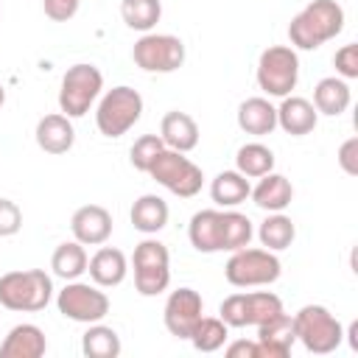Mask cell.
<instances>
[{
  "label": "cell",
  "instance_id": "cell-1",
  "mask_svg": "<svg viewBox=\"0 0 358 358\" xmlns=\"http://www.w3.org/2000/svg\"><path fill=\"white\" fill-rule=\"evenodd\" d=\"M344 31V8L336 0H310L288 22L294 50H316Z\"/></svg>",
  "mask_w": 358,
  "mask_h": 358
},
{
  "label": "cell",
  "instance_id": "cell-2",
  "mask_svg": "<svg viewBox=\"0 0 358 358\" xmlns=\"http://www.w3.org/2000/svg\"><path fill=\"white\" fill-rule=\"evenodd\" d=\"M53 296V280L42 268L8 271L0 277V305L20 313L42 310Z\"/></svg>",
  "mask_w": 358,
  "mask_h": 358
},
{
  "label": "cell",
  "instance_id": "cell-3",
  "mask_svg": "<svg viewBox=\"0 0 358 358\" xmlns=\"http://www.w3.org/2000/svg\"><path fill=\"white\" fill-rule=\"evenodd\" d=\"M291 319L296 341L313 355H327L344 341L341 322L324 305H302Z\"/></svg>",
  "mask_w": 358,
  "mask_h": 358
},
{
  "label": "cell",
  "instance_id": "cell-4",
  "mask_svg": "<svg viewBox=\"0 0 358 358\" xmlns=\"http://www.w3.org/2000/svg\"><path fill=\"white\" fill-rule=\"evenodd\" d=\"M143 115V95L134 87H112L95 109V126L103 137H123Z\"/></svg>",
  "mask_w": 358,
  "mask_h": 358
},
{
  "label": "cell",
  "instance_id": "cell-5",
  "mask_svg": "<svg viewBox=\"0 0 358 358\" xmlns=\"http://www.w3.org/2000/svg\"><path fill=\"white\" fill-rule=\"evenodd\" d=\"M282 274V263L268 249H235L232 257L224 266V277L235 288H255V285H271Z\"/></svg>",
  "mask_w": 358,
  "mask_h": 358
},
{
  "label": "cell",
  "instance_id": "cell-6",
  "mask_svg": "<svg viewBox=\"0 0 358 358\" xmlns=\"http://www.w3.org/2000/svg\"><path fill=\"white\" fill-rule=\"evenodd\" d=\"M103 90V73L95 64L78 62L67 67L59 87V109L67 117H84Z\"/></svg>",
  "mask_w": 358,
  "mask_h": 358
},
{
  "label": "cell",
  "instance_id": "cell-7",
  "mask_svg": "<svg viewBox=\"0 0 358 358\" xmlns=\"http://www.w3.org/2000/svg\"><path fill=\"white\" fill-rule=\"evenodd\" d=\"M148 176L179 199H193L204 185L201 168L193 159H187L182 151H173V148H162L157 154V159L148 168Z\"/></svg>",
  "mask_w": 358,
  "mask_h": 358
},
{
  "label": "cell",
  "instance_id": "cell-8",
  "mask_svg": "<svg viewBox=\"0 0 358 358\" xmlns=\"http://www.w3.org/2000/svg\"><path fill=\"white\" fill-rule=\"evenodd\" d=\"M299 56L291 45H271L257 59V87L271 98H285L296 90Z\"/></svg>",
  "mask_w": 358,
  "mask_h": 358
},
{
  "label": "cell",
  "instance_id": "cell-9",
  "mask_svg": "<svg viewBox=\"0 0 358 358\" xmlns=\"http://www.w3.org/2000/svg\"><path fill=\"white\" fill-rule=\"evenodd\" d=\"M282 310V299L271 291H238L221 302L218 313L227 327H257Z\"/></svg>",
  "mask_w": 358,
  "mask_h": 358
},
{
  "label": "cell",
  "instance_id": "cell-10",
  "mask_svg": "<svg viewBox=\"0 0 358 358\" xmlns=\"http://www.w3.org/2000/svg\"><path fill=\"white\" fill-rule=\"evenodd\" d=\"M134 288L143 296H157L171 285V255L162 241L145 238L134 246Z\"/></svg>",
  "mask_w": 358,
  "mask_h": 358
},
{
  "label": "cell",
  "instance_id": "cell-11",
  "mask_svg": "<svg viewBox=\"0 0 358 358\" xmlns=\"http://www.w3.org/2000/svg\"><path fill=\"white\" fill-rule=\"evenodd\" d=\"M56 308L70 322L95 324L109 313V296L95 282L90 285L81 280H67L64 288L56 294Z\"/></svg>",
  "mask_w": 358,
  "mask_h": 358
},
{
  "label": "cell",
  "instance_id": "cell-12",
  "mask_svg": "<svg viewBox=\"0 0 358 358\" xmlns=\"http://www.w3.org/2000/svg\"><path fill=\"white\" fill-rule=\"evenodd\" d=\"M131 59L145 73H173L185 64V42L173 34H143L134 48Z\"/></svg>",
  "mask_w": 358,
  "mask_h": 358
},
{
  "label": "cell",
  "instance_id": "cell-13",
  "mask_svg": "<svg viewBox=\"0 0 358 358\" xmlns=\"http://www.w3.org/2000/svg\"><path fill=\"white\" fill-rule=\"evenodd\" d=\"M204 313V302H201V294L182 285L176 291H171V296L165 299V310H162V319H165V327L171 336L176 338H190L196 322L201 319Z\"/></svg>",
  "mask_w": 358,
  "mask_h": 358
},
{
  "label": "cell",
  "instance_id": "cell-14",
  "mask_svg": "<svg viewBox=\"0 0 358 358\" xmlns=\"http://www.w3.org/2000/svg\"><path fill=\"white\" fill-rule=\"evenodd\" d=\"M73 238L84 246H101L112 235V213L101 204H84L70 218Z\"/></svg>",
  "mask_w": 358,
  "mask_h": 358
},
{
  "label": "cell",
  "instance_id": "cell-15",
  "mask_svg": "<svg viewBox=\"0 0 358 358\" xmlns=\"http://www.w3.org/2000/svg\"><path fill=\"white\" fill-rule=\"evenodd\" d=\"M316 123H319V112L308 98L285 95L282 103L277 106V126L285 134H294V137L310 134L316 129Z\"/></svg>",
  "mask_w": 358,
  "mask_h": 358
},
{
  "label": "cell",
  "instance_id": "cell-16",
  "mask_svg": "<svg viewBox=\"0 0 358 358\" xmlns=\"http://www.w3.org/2000/svg\"><path fill=\"white\" fill-rule=\"evenodd\" d=\"M48 350V338L42 327L22 322L8 330V336L0 344V358H42Z\"/></svg>",
  "mask_w": 358,
  "mask_h": 358
},
{
  "label": "cell",
  "instance_id": "cell-17",
  "mask_svg": "<svg viewBox=\"0 0 358 358\" xmlns=\"http://www.w3.org/2000/svg\"><path fill=\"white\" fill-rule=\"evenodd\" d=\"M36 145L48 154H67L76 143V129L70 123L67 115L62 112H53V115H45L39 117L36 123Z\"/></svg>",
  "mask_w": 358,
  "mask_h": 358
},
{
  "label": "cell",
  "instance_id": "cell-18",
  "mask_svg": "<svg viewBox=\"0 0 358 358\" xmlns=\"http://www.w3.org/2000/svg\"><path fill=\"white\" fill-rule=\"evenodd\" d=\"M87 271H90V280H92L95 285H101V288H115V285H120V282L126 280V274H129V260H126V255H123L120 249H115V246H101V249L90 257Z\"/></svg>",
  "mask_w": 358,
  "mask_h": 358
},
{
  "label": "cell",
  "instance_id": "cell-19",
  "mask_svg": "<svg viewBox=\"0 0 358 358\" xmlns=\"http://www.w3.org/2000/svg\"><path fill=\"white\" fill-rule=\"evenodd\" d=\"M294 319L282 310L280 316L257 324V344L263 347V358H285L294 347Z\"/></svg>",
  "mask_w": 358,
  "mask_h": 358
},
{
  "label": "cell",
  "instance_id": "cell-20",
  "mask_svg": "<svg viewBox=\"0 0 358 358\" xmlns=\"http://www.w3.org/2000/svg\"><path fill=\"white\" fill-rule=\"evenodd\" d=\"M159 137H162L165 148L187 154L199 145V123L187 112H179V109L165 112L162 123H159Z\"/></svg>",
  "mask_w": 358,
  "mask_h": 358
},
{
  "label": "cell",
  "instance_id": "cell-21",
  "mask_svg": "<svg viewBox=\"0 0 358 358\" xmlns=\"http://www.w3.org/2000/svg\"><path fill=\"white\" fill-rule=\"evenodd\" d=\"M187 238H190V246L196 252H201V255L224 252L221 210H199V213H193V218L187 224Z\"/></svg>",
  "mask_w": 358,
  "mask_h": 358
},
{
  "label": "cell",
  "instance_id": "cell-22",
  "mask_svg": "<svg viewBox=\"0 0 358 358\" xmlns=\"http://www.w3.org/2000/svg\"><path fill=\"white\" fill-rule=\"evenodd\" d=\"M249 196H252V201L260 210H266V213H282L291 204V199H294V187H291V182L282 173L268 171L266 176H260V182L252 187Z\"/></svg>",
  "mask_w": 358,
  "mask_h": 358
},
{
  "label": "cell",
  "instance_id": "cell-23",
  "mask_svg": "<svg viewBox=\"0 0 358 358\" xmlns=\"http://www.w3.org/2000/svg\"><path fill=\"white\" fill-rule=\"evenodd\" d=\"M168 215H171V213H168V204H165V199L157 196V193H143V196L131 204V213H129L134 229L143 232V235H157L159 229H165Z\"/></svg>",
  "mask_w": 358,
  "mask_h": 358
},
{
  "label": "cell",
  "instance_id": "cell-24",
  "mask_svg": "<svg viewBox=\"0 0 358 358\" xmlns=\"http://www.w3.org/2000/svg\"><path fill=\"white\" fill-rule=\"evenodd\" d=\"M238 126L255 137L271 134L277 129V106H271L268 98H246L238 106Z\"/></svg>",
  "mask_w": 358,
  "mask_h": 358
},
{
  "label": "cell",
  "instance_id": "cell-25",
  "mask_svg": "<svg viewBox=\"0 0 358 358\" xmlns=\"http://www.w3.org/2000/svg\"><path fill=\"white\" fill-rule=\"evenodd\" d=\"M352 95H350V84L338 76H327L313 87V106L319 115L327 117H338L341 112H347Z\"/></svg>",
  "mask_w": 358,
  "mask_h": 358
},
{
  "label": "cell",
  "instance_id": "cell-26",
  "mask_svg": "<svg viewBox=\"0 0 358 358\" xmlns=\"http://www.w3.org/2000/svg\"><path fill=\"white\" fill-rule=\"evenodd\" d=\"M249 193H252V185H249V179H246L241 171H221V173L213 179V185H210L213 201H215L218 207H224V210L243 204V201L249 199Z\"/></svg>",
  "mask_w": 358,
  "mask_h": 358
},
{
  "label": "cell",
  "instance_id": "cell-27",
  "mask_svg": "<svg viewBox=\"0 0 358 358\" xmlns=\"http://www.w3.org/2000/svg\"><path fill=\"white\" fill-rule=\"evenodd\" d=\"M87 252H84V243L78 241H64L53 249V257H50V268L56 277H62L64 282L67 280H78L84 271H87Z\"/></svg>",
  "mask_w": 358,
  "mask_h": 358
},
{
  "label": "cell",
  "instance_id": "cell-28",
  "mask_svg": "<svg viewBox=\"0 0 358 358\" xmlns=\"http://www.w3.org/2000/svg\"><path fill=\"white\" fill-rule=\"evenodd\" d=\"M257 238H260L263 249H268V252H282V249H288V246L294 243L296 227H294V221H291L288 215H282V213H268L266 221L257 227Z\"/></svg>",
  "mask_w": 358,
  "mask_h": 358
},
{
  "label": "cell",
  "instance_id": "cell-29",
  "mask_svg": "<svg viewBox=\"0 0 358 358\" xmlns=\"http://www.w3.org/2000/svg\"><path fill=\"white\" fill-rule=\"evenodd\" d=\"M120 350H123L120 336H117L112 327L101 324V322L90 324L87 333L81 336V352H84L87 358H117Z\"/></svg>",
  "mask_w": 358,
  "mask_h": 358
},
{
  "label": "cell",
  "instance_id": "cell-30",
  "mask_svg": "<svg viewBox=\"0 0 358 358\" xmlns=\"http://www.w3.org/2000/svg\"><path fill=\"white\" fill-rule=\"evenodd\" d=\"M235 171H241L246 179H260L274 171V151L263 143H246L235 154Z\"/></svg>",
  "mask_w": 358,
  "mask_h": 358
},
{
  "label": "cell",
  "instance_id": "cell-31",
  "mask_svg": "<svg viewBox=\"0 0 358 358\" xmlns=\"http://www.w3.org/2000/svg\"><path fill=\"white\" fill-rule=\"evenodd\" d=\"M252 235H255V227H252V221L243 213H238L235 207L221 210V241H224V252H235V249L249 246Z\"/></svg>",
  "mask_w": 358,
  "mask_h": 358
},
{
  "label": "cell",
  "instance_id": "cell-32",
  "mask_svg": "<svg viewBox=\"0 0 358 358\" xmlns=\"http://www.w3.org/2000/svg\"><path fill=\"white\" fill-rule=\"evenodd\" d=\"M227 336H229V327L221 322V316H201L187 341L199 352H215V350H221L227 344Z\"/></svg>",
  "mask_w": 358,
  "mask_h": 358
},
{
  "label": "cell",
  "instance_id": "cell-33",
  "mask_svg": "<svg viewBox=\"0 0 358 358\" xmlns=\"http://www.w3.org/2000/svg\"><path fill=\"white\" fill-rule=\"evenodd\" d=\"M120 17L129 28L148 34L162 17V3L159 0H123L120 3Z\"/></svg>",
  "mask_w": 358,
  "mask_h": 358
},
{
  "label": "cell",
  "instance_id": "cell-34",
  "mask_svg": "<svg viewBox=\"0 0 358 358\" xmlns=\"http://www.w3.org/2000/svg\"><path fill=\"white\" fill-rule=\"evenodd\" d=\"M162 148H165V143H162L159 134H143V137L134 140V145H131V151H129V159H131V165H134L137 171L148 173L151 162L157 159V154H159Z\"/></svg>",
  "mask_w": 358,
  "mask_h": 358
},
{
  "label": "cell",
  "instance_id": "cell-35",
  "mask_svg": "<svg viewBox=\"0 0 358 358\" xmlns=\"http://www.w3.org/2000/svg\"><path fill=\"white\" fill-rule=\"evenodd\" d=\"M333 64H336V73L338 78L350 81V78H358V45L350 42V45H341L333 56Z\"/></svg>",
  "mask_w": 358,
  "mask_h": 358
},
{
  "label": "cell",
  "instance_id": "cell-36",
  "mask_svg": "<svg viewBox=\"0 0 358 358\" xmlns=\"http://www.w3.org/2000/svg\"><path fill=\"white\" fill-rule=\"evenodd\" d=\"M20 227H22V210L17 207V201L0 196V238L17 235Z\"/></svg>",
  "mask_w": 358,
  "mask_h": 358
},
{
  "label": "cell",
  "instance_id": "cell-37",
  "mask_svg": "<svg viewBox=\"0 0 358 358\" xmlns=\"http://www.w3.org/2000/svg\"><path fill=\"white\" fill-rule=\"evenodd\" d=\"M78 3H81V0H42V8H45V14H48L53 22H67V20L76 17Z\"/></svg>",
  "mask_w": 358,
  "mask_h": 358
},
{
  "label": "cell",
  "instance_id": "cell-38",
  "mask_svg": "<svg viewBox=\"0 0 358 358\" xmlns=\"http://www.w3.org/2000/svg\"><path fill=\"white\" fill-rule=\"evenodd\" d=\"M338 165L347 176H358V137H350L338 145Z\"/></svg>",
  "mask_w": 358,
  "mask_h": 358
},
{
  "label": "cell",
  "instance_id": "cell-39",
  "mask_svg": "<svg viewBox=\"0 0 358 358\" xmlns=\"http://www.w3.org/2000/svg\"><path fill=\"white\" fill-rule=\"evenodd\" d=\"M227 355H229V358H263V347L257 344V338H255V341L241 338V341H232V344L227 347Z\"/></svg>",
  "mask_w": 358,
  "mask_h": 358
},
{
  "label": "cell",
  "instance_id": "cell-40",
  "mask_svg": "<svg viewBox=\"0 0 358 358\" xmlns=\"http://www.w3.org/2000/svg\"><path fill=\"white\" fill-rule=\"evenodd\" d=\"M3 103H6V87L0 84V106H3Z\"/></svg>",
  "mask_w": 358,
  "mask_h": 358
}]
</instances>
